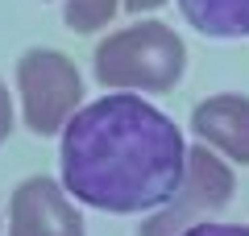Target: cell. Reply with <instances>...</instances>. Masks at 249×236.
<instances>
[{
    "label": "cell",
    "instance_id": "cell-1",
    "mask_svg": "<svg viewBox=\"0 0 249 236\" xmlns=\"http://www.w3.org/2000/svg\"><path fill=\"white\" fill-rule=\"evenodd\" d=\"M62 186L112 216L158 211L187 174V145L170 116L116 91L79 108L62 129Z\"/></svg>",
    "mask_w": 249,
    "mask_h": 236
},
{
    "label": "cell",
    "instance_id": "cell-7",
    "mask_svg": "<svg viewBox=\"0 0 249 236\" xmlns=\"http://www.w3.org/2000/svg\"><path fill=\"white\" fill-rule=\"evenodd\" d=\"M178 9L208 37H249V0H178Z\"/></svg>",
    "mask_w": 249,
    "mask_h": 236
},
{
    "label": "cell",
    "instance_id": "cell-6",
    "mask_svg": "<svg viewBox=\"0 0 249 236\" xmlns=\"http://www.w3.org/2000/svg\"><path fill=\"white\" fill-rule=\"evenodd\" d=\"M191 129L204 145L249 166V100L245 96H212L204 104H196Z\"/></svg>",
    "mask_w": 249,
    "mask_h": 236
},
{
    "label": "cell",
    "instance_id": "cell-11",
    "mask_svg": "<svg viewBox=\"0 0 249 236\" xmlns=\"http://www.w3.org/2000/svg\"><path fill=\"white\" fill-rule=\"evenodd\" d=\"M158 4H166V0H124L129 13H150V9H158Z\"/></svg>",
    "mask_w": 249,
    "mask_h": 236
},
{
    "label": "cell",
    "instance_id": "cell-8",
    "mask_svg": "<svg viewBox=\"0 0 249 236\" xmlns=\"http://www.w3.org/2000/svg\"><path fill=\"white\" fill-rule=\"evenodd\" d=\"M121 0H67V25L79 29V34H91V29L108 25Z\"/></svg>",
    "mask_w": 249,
    "mask_h": 236
},
{
    "label": "cell",
    "instance_id": "cell-2",
    "mask_svg": "<svg viewBox=\"0 0 249 236\" xmlns=\"http://www.w3.org/2000/svg\"><path fill=\"white\" fill-rule=\"evenodd\" d=\"M187 46L175 29L142 21L104 37L96 50V79L116 91H170L183 79Z\"/></svg>",
    "mask_w": 249,
    "mask_h": 236
},
{
    "label": "cell",
    "instance_id": "cell-4",
    "mask_svg": "<svg viewBox=\"0 0 249 236\" xmlns=\"http://www.w3.org/2000/svg\"><path fill=\"white\" fill-rule=\"evenodd\" d=\"M232 199V170L212 153V145L187 149V174L178 183L175 199L154 211V219L142 228V236H175L183 228L199 224V216H212Z\"/></svg>",
    "mask_w": 249,
    "mask_h": 236
},
{
    "label": "cell",
    "instance_id": "cell-10",
    "mask_svg": "<svg viewBox=\"0 0 249 236\" xmlns=\"http://www.w3.org/2000/svg\"><path fill=\"white\" fill-rule=\"evenodd\" d=\"M13 133V100H9V87L0 83V141H9Z\"/></svg>",
    "mask_w": 249,
    "mask_h": 236
},
{
    "label": "cell",
    "instance_id": "cell-5",
    "mask_svg": "<svg viewBox=\"0 0 249 236\" xmlns=\"http://www.w3.org/2000/svg\"><path fill=\"white\" fill-rule=\"evenodd\" d=\"M9 236H83V216L54 178L37 174L13 191Z\"/></svg>",
    "mask_w": 249,
    "mask_h": 236
},
{
    "label": "cell",
    "instance_id": "cell-9",
    "mask_svg": "<svg viewBox=\"0 0 249 236\" xmlns=\"http://www.w3.org/2000/svg\"><path fill=\"white\" fill-rule=\"evenodd\" d=\"M178 236H249V228H232V224H208V219H199V224L183 228Z\"/></svg>",
    "mask_w": 249,
    "mask_h": 236
},
{
    "label": "cell",
    "instance_id": "cell-3",
    "mask_svg": "<svg viewBox=\"0 0 249 236\" xmlns=\"http://www.w3.org/2000/svg\"><path fill=\"white\" fill-rule=\"evenodd\" d=\"M17 91H21V112L25 124L37 137H54L67 129L83 96L79 70L67 54L58 50H25L17 62Z\"/></svg>",
    "mask_w": 249,
    "mask_h": 236
}]
</instances>
